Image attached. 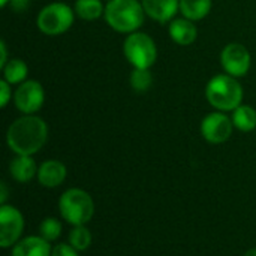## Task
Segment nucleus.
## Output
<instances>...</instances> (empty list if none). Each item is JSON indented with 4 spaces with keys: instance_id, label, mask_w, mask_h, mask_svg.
Instances as JSON below:
<instances>
[{
    "instance_id": "0eeeda50",
    "label": "nucleus",
    "mask_w": 256,
    "mask_h": 256,
    "mask_svg": "<svg viewBox=\"0 0 256 256\" xmlns=\"http://www.w3.org/2000/svg\"><path fill=\"white\" fill-rule=\"evenodd\" d=\"M24 228V219L20 210L12 206L0 207V244L2 248H9L16 243Z\"/></svg>"
},
{
    "instance_id": "4be33fe9",
    "label": "nucleus",
    "mask_w": 256,
    "mask_h": 256,
    "mask_svg": "<svg viewBox=\"0 0 256 256\" xmlns=\"http://www.w3.org/2000/svg\"><path fill=\"white\" fill-rule=\"evenodd\" d=\"M39 232H40V237H44L46 242H54L60 237L62 225H60L58 219L46 218L45 220H42V224L39 226Z\"/></svg>"
},
{
    "instance_id": "cd10ccee",
    "label": "nucleus",
    "mask_w": 256,
    "mask_h": 256,
    "mask_svg": "<svg viewBox=\"0 0 256 256\" xmlns=\"http://www.w3.org/2000/svg\"><path fill=\"white\" fill-rule=\"evenodd\" d=\"M244 256H256V249H250V250H248Z\"/></svg>"
},
{
    "instance_id": "9d476101",
    "label": "nucleus",
    "mask_w": 256,
    "mask_h": 256,
    "mask_svg": "<svg viewBox=\"0 0 256 256\" xmlns=\"http://www.w3.org/2000/svg\"><path fill=\"white\" fill-rule=\"evenodd\" d=\"M15 105L24 114H33L44 105L45 93L38 81H24L15 92Z\"/></svg>"
},
{
    "instance_id": "2eb2a0df",
    "label": "nucleus",
    "mask_w": 256,
    "mask_h": 256,
    "mask_svg": "<svg viewBox=\"0 0 256 256\" xmlns=\"http://www.w3.org/2000/svg\"><path fill=\"white\" fill-rule=\"evenodd\" d=\"M9 171L12 174V177L20 182V183H26L30 182L34 174H36V164L32 159V156H21L18 154L9 166Z\"/></svg>"
},
{
    "instance_id": "a878e982",
    "label": "nucleus",
    "mask_w": 256,
    "mask_h": 256,
    "mask_svg": "<svg viewBox=\"0 0 256 256\" xmlns=\"http://www.w3.org/2000/svg\"><path fill=\"white\" fill-rule=\"evenodd\" d=\"M6 63H8V62H6V45H4V42L2 40V42H0V68L3 69Z\"/></svg>"
},
{
    "instance_id": "c85d7f7f",
    "label": "nucleus",
    "mask_w": 256,
    "mask_h": 256,
    "mask_svg": "<svg viewBox=\"0 0 256 256\" xmlns=\"http://www.w3.org/2000/svg\"><path fill=\"white\" fill-rule=\"evenodd\" d=\"M8 3H9V0H0V6H2V8H4Z\"/></svg>"
},
{
    "instance_id": "bb28decb",
    "label": "nucleus",
    "mask_w": 256,
    "mask_h": 256,
    "mask_svg": "<svg viewBox=\"0 0 256 256\" xmlns=\"http://www.w3.org/2000/svg\"><path fill=\"white\" fill-rule=\"evenodd\" d=\"M6 196H8V192H6V184H4V183H2V186H0V204H2V206H4Z\"/></svg>"
},
{
    "instance_id": "b1692460",
    "label": "nucleus",
    "mask_w": 256,
    "mask_h": 256,
    "mask_svg": "<svg viewBox=\"0 0 256 256\" xmlns=\"http://www.w3.org/2000/svg\"><path fill=\"white\" fill-rule=\"evenodd\" d=\"M10 99V88L6 80L0 81V106H6Z\"/></svg>"
},
{
    "instance_id": "423d86ee",
    "label": "nucleus",
    "mask_w": 256,
    "mask_h": 256,
    "mask_svg": "<svg viewBox=\"0 0 256 256\" xmlns=\"http://www.w3.org/2000/svg\"><path fill=\"white\" fill-rule=\"evenodd\" d=\"M74 22V12L64 3H51L45 6L38 15V27L42 33L57 36L70 28Z\"/></svg>"
},
{
    "instance_id": "4468645a",
    "label": "nucleus",
    "mask_w": 256,
    "mask_h": 256,
    "mask_svg": "<svg viewBox=\"0 0 256 256\" xmlns=\"http://www.w3.org/2000/svg\"><path fill=\"white\" fill-rule=\"evenodd\" d=\"M170 34L172 40L178 45H190L198 34L196 27L188 18L184 20H174L170 24Z\"/></svg>"
},
{
    "instance_id": "f8f14e48",
    "label": "nucleus",
    "mask_w": 256,
    "mask_h": 256,
    "mask_svg": "<svg viewBox=\"0 0 256 256\" xmlns=\"http://www.w3.org/2000/svg\"><path fill=\"white\" fill-rule=\"evenodd\" d=\"M66 178V166L58 160H46L38 170V180L44 188H57Z\"/></svg>"
},
{
    "instance_id": "ddd939ff",
    "label": "nucleus",
    "mask_w": 256,
    "mask_h": 256,
    "mask_svg": "<svg viewBox=\"0 0 256 256\" xmlns=\"http://www.w3.org/2000/svg\"><path fill=\"white\" fill-rule=\"evenodd\" d=\"M48 243L44 237H26L14 246L12 256H51L52 250Z\"/></svg>"
},
{
    "instance_id": "5701e85b",
    "label": "nucleus",
    "mask_w": 256,
    "mask_h": 256,
    "mask_svg": "<svg viewBox=\"0 0 256 256\" xmlns=\"http://www.w3.org/2000/svg\"><path fill=\"white\" fill-rule=\"evenodd\" d=\"M51 256H78V254H76V249H74L70 244L62 243V244H57L52 249Z\"/></svg>"
},
{
    "instance_id": "f257e3e1",
    "label": "nucleus",
    "mask_w": 256,
    "mask_h": 256,
    "mask_svg": "<svg viewBox=\"0 0 256 256\" xmlns=\"http://www.w3.org/2000/svg\"><path fill=\"white\" fill-rule=\"evenodd\" d=\"M48 138L46 123L36 116H24L15 120L6 134L9 148L21 156H32L39 152Z\"/></svg>"
},
{
    "instance_id": "aec40b11",
    "label": "nucleus",
    "mask_w": 256,
    "mask_h": 256,
    "mask_svg": "<svg viewBox=\"0 0 256 256\" xmlns=\"http://www.w3.org/2000/svg\"><path fill=\"white\" fill-rule=\"evenodd\" d=\"M69 244L74 249H76V250L88 249L90 244H92V234H90V231L84 225L75 226L70 231V234H69Z\"/></svg>"
},
{
    "instance_id": "39448f33",
    "label": "nucleus",
    "mask_w": 256,
    "mask_h": 256,
    "mask_svg": "<svg viewBox=\"0 0 256 256\" xmlns=\"http://www.w3.org/2000/svg\"><path fill=\"white\" fill-rule=\"evenodd\" d=\"M124 56L136 69H150L158 57L154 40L146 33H130L124 40Z\"/></svg>"
},
{
    "instance_id": "412c9836",
    "label": "nucleus",
    "mask_w": 256,
    "mask_h": 256,
    "mask_svg": "<svg viewBox=\"0 0 256 256\" xmlns=\"http://www.w3.org/2000/svg\"><path fill=\"white\" fill-rule=\"evenodd\" d=\"M153 82L152 72L148 69H136L130 74V86L136 92H146Z\"/></svg>"
},
{
    "instance_id": "6e6552de",
    "label": "nucleus",
    "mask_w": 256,
    "mask_h": 256,
    "mask_svg": "<svg viewBox=\"0 0 256 256\" xmlns=\"http://www.w3.org/2000/svg\"><path fill=\"white\" fill-rule=\"evenodd\" d=\"M222 66L231 76H244L250 69V52L242 44H230L224 48Z\"/></svg>"
},
{
    "instance_id": "1a4fd4ad",
    "label": "nucleus",
    "mask_w": 256,
    "mask_h": 256,
    "mask_svg": "<svg viewBox=\"0 0 256 256\" xmlns=\"http://www.w3.org/2000/svg\"><path fill=\"white\" fill-rule=\"evenodd\" d=\"M234 123L228 116L222 112H212L208 114L201 123V134L202 136L212 144H222L228 141L232 134Z\"/></svg>"
},
{
    "instance_id": "dca6fc26",
    "label": "nucleus",
    "mask_w": 256,
    "mask_h": 256,
    "mask_svg": "<svg viewBox=\"0 0 256 256\" xmlns=\"http://www.w3.org/2000/svg\"><path fill=\"white\" fill-rule=\"evenodd\" d=\"M212 9V0H180V10L190 21L202 20Z\"/></svg>"
},
{
    "instance_id": "f3484780",
    "label": "nucleus",
    "mask_w": 256,
    "mask_h": 256,
    "mask_svg": "<svg viewBox=\"0 0 256 256\" xmlns=\"http://www.w3.org/2000/svg\"><path fill=\"white\" fill-rule=\"evenodd\" d=\"M232 123L242 132H250L256 128V111L249 105H240L234 110Z\"/></svg>"
},
{
    "instance_id": "f03ea898",
    "label": "nucleus",
    "mask_w": 256,
    "mask_h": 256,
    "mask_svg": "<svg viewBox=\"0 0 256 256\" xmlns=\"http://www.w3.org/2000/svg\"><path fill=\"white\" fill-rule=\"evenodd\" d=\"M144 8L138 0H110L105 6L106 22L120 33H134L144 22Z\"/></svg>"
},
{
    "instance_id": "20e7f679",
    "label": "nucleus",
    "mask_w": 256,
    "mask_h": 256,
    "mask_svg": "<svg viewBox=\"0 0 256 256\" xmlns=\"http://www.w3.org/2000/svg\"><path fill=\"white\" fill-rule=\"evenodd\" d=\"M58 208L62 218L74 226L86 225L94 213L92 196L81 189L66 190L58 201Z\"/></svg>"
},
{
    "instance_id": "6ab92c4d",
    "label": "nucleus",
    "mask_w": 256,
    "mask_h": 256,
    "mask_svg": "<svg viewBox=\"0 0 256 256\" xmlns=\"http://www.w3.org/2000/svg\"><path fill=\"white\" fill-rule=\"evenodd\" d=\"M3 75L9 84H20L27 76V64L20 58H12L4 64Z\"/></svg>"
},
{
    "instance_id": "7ed1b4c3",
    "label": "nucleus",
    "mask_w": 256,
    "mask_h": 256,
    "mask_svg": "<svg viewBox=\"0 0 256 256\" xmlns=\"http://www.w3.org/2000/svg\"><path fill=\"white\" fill-rule=\"evenodd\" d=\"M208 102L220 111H234L242 105L243 88L231 75H216L206 88Z\"/></svg>"
},
{
    "instance_id": "a211bd4d",
    "label": "nucleus",
    "mask_w": 256,
    "mask_h": 256,
    "mask_svg": "<svg viewBox=\"0 0 256 256\" xmlns=\"http://www.w3.org/2000/svg\"><path fill=\"white\" fill-rule=\"evenodd\" d=\"M75 12L78 14L80 18L93 21V20L99 18L105 12V9H104L100 0H76Z\"/></svg>"
},
{
    "instance_id": "9b49d317",
    "label": "nucleus",
    "mask_w": 256,
    "mask_h": 256,
    "mask_svg": "<svg viewBox=\"0 0 256 256\" xmlns=\"http://www.w3.org/2000/svg\"><path fill=\"white\" fill-rule=\"evenodd\" d=\"M148 16L159 22L170 21L180 8V0H141Z\"/></svg>"
},
{
    "instance_id": "393cba45",
    "label": "nucleus",
    "mask_w": 256,
    "mask_h": 256,
    "mask_svg": "<svg viewBox=\"0 0 256 256\" xmlns=\"http://www.w3.org/2000/svg\"><path fill=\"white\" fill-rule=\"evenodd\" d=\"M10 6L14 8V10L16 12H21V10H26L28 8V3L30 0H9Z\"/></svg>"
}]
</instances>
